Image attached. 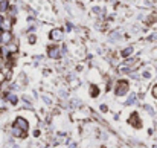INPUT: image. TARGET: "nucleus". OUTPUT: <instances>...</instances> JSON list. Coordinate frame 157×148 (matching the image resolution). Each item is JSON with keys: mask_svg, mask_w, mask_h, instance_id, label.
Wrapping results in <instances>:
<instances>
[{"mask_svg": "<svg viewBox=\"0 0 157 148\" xmlns=\"http://www.w3.org/2000/svg\"><path fill=\"white\" fill-rule=\"evenodd\" d=\"M12 41V34L11 31H2L0 32V46H5Z\"/></svg>", "mask_w": 157, "mask_h": 148, "instance_id": "obj_1", "label": "nucleus"}, {"mask_svg": "<svg viewBox=\"0 0 157 148\" xmlns=\"http://www.w3.org/2000/svg\"><path fill=\"white\" fill-rule=\"evenodd\" d=\"M127 92H128V83H127V81H121V83H117L116 95H117V96H122V95H125Z\"/></svg>", "mask_w": 157, "mask_h": 148, "instance_id": "obj_2", "label": "nucleus"}, {"mask_svg": "<svg viewBox=\"0 0 157 148\" xmlns=\"http://www.w3.org/2000/svg\"><path fill=\"white\" fill-rule=\"evenodd\" d=\"M48 55H49L52 60H56V58H59L61 52H59V49H58L56 46H51V48H49V50H48Z\"/></svg>", "mask_w": 157, "mask_h": 148, "instance_id": "obj_3", "label": "nucleus"}, {"mask_svg": "<svg viewBox=\"0 0 157 148\" xmlns=\"http://www.w3.org/2000/svg\"><path fill=\"white\" fill-rule=\"evenodd\" d=\"M49 37H51V40L58 41V40H61V38H63V31H61V29H52V31H51V34H49Z\"/></svg>", "mask_w": 157, "mask_h": 148, "instance_id": "obj_4", "label": "nucleus"}, {"mask_svg": "<svg viewBox=\"0 0 157 148\" xmlns=\"http://www.w3.org/2000/svg\"><path fill=\"white\" fill-rule=\"evenodd\" d=\"M15 125L20 128V130H23V131H26L28 130V122H26V119H23V118H17V121H15Z\"/></svg>", "mask_w": 157, "mask_h": 148, "instance_id": "obj_5", "label": "nucleus"}, {"mask_svg": "<svg viewBox=\"0 0 157 148\" xmlns=\"http://www.w3.org/2000/svg\"><path fill=\"white\" fill-rule=\"evenodd\" d=\"M0 31H11V21L6 20V18H3V23H2Z\"/></svg>", "mask_w": 157, "mask_h": 148, "instance_id": "obj_6", "label": "nucleus"}, {"mask_svg": "<svg viewBox=\"0 0 157 148\" xmlns=\"http://www.w3.org/2000/svg\"><path fill=\"white\" fill-rule=\"evenodd\" d=\"M12 134H14V136H17V138H20V136H23V130H20V128L15 125V127L12 128Z\"/></svg>", "mask_w": 157, "mask_h": 148, "instance_id": "obj_7", "label": "nucleus"}, {"mask_svg": "<svg viewBox=\"0 0 157 148\" xmlns=\"http://www.w3.org/2000/svg\"><path fill=\"white\" fill-rule=\"evenodd\" d=\"M6 99H9L11 104H17V96L14 93H6Z\"/></svg>", "mask_w": 157, "mask_h": 148, "instance_id": "obj_8", "label": "nucleus"}, {"mask_svg": "<svg viewBox=\"0 0 157 148\" xmlns=\"http://www.w3.org/2000/svg\"><path fill=\"white\" fill-rule=\"evenodd\" d=\"M131 53H133V48H131V46H130V48H125V49L121 52L122 56H128V55H131Z\"/></svg>", "mask_w": 157, "mask_h": 148, "instance_id": "obj_9", "label": "nucleus"}, {"mask_svg": "<svg viewBox=\"0 0 157 148\" xmlns=\"http://www.w3.org/2000/svg\"><path fill=\"white\" fill-rule=\"evenodd\" d=\"M130 121L133 122V125H134V127H139V122H137V113H133V115H131V118H130Z\"/></svg>", "mask_w": 157, "mask_h": 148, "instance_id": "obj_10", "label": "nucleus"}, {"mask_svg": "<svg viewBox=\"0 0 157 148\" xmlns=\"http://www.w3.org/2000/svg\"><path fill=\"white\" fill-rule=\"evenodd\" d=\"M8 0H3V2H0V12H3V11H6L8 9Z\"/></svg>", "mask_w": 157, "mask_h": 148, "instance_id": "obj_11", "label": "nucleus"}, {"mask_svg": "<svg viewBox=\"0 0 157 148\" xmlns=\"http://www.w3.org/2000/svg\"><path fill=\"white\" fill-rule=\"evenodd\" d=\"M90 95H92V96H98V95H99V90H98L96 86H92V89H90Z\"/></svg>", "mask_w": 157, "mask_h": 148, "instance_id": "obj_12", "label": "nucleus"}, {"mask_svg": "<svg viewBox=\"0 0 157 148\" xmlns=\"http://www.w3.org/2000/svg\"><path fill=\"white\" fill-rule=\"evenodd\" d=\"M110 38H111V40H119V38H121V34H119V32H111V34H110Z\"/></svg>", "mask_w": 157, "mask_h": 148, "instance_id": "obj_13", "label": "nucleus"}, {"mask_svg": "<svg viewBox=\"0 0 157 148\" xmlns=\"http://www.w3.org/2000/svg\"><path fill=\"white\" fill-rule=\"evenodd\" d=\"M136 102V95H130V98L127 101V104H134Z\"/></svg>", "mask_w": 157, "mask_h": 148, "instance_id": "obj_14", "label": "nucleus"}, {"mask_svg": "<svg viewBox=\"0 0 157 148\" xmlns=\"http://www.w3.org/2000/svg\"><path fill=\"white\" fill-rule=\"evenodd\" d=\"M153 96H154V98H157V86H154V87H153Z\"/></svg>", "mask_w": 157, "mask_h": 148, "instance_id": "obj_15", "label": "nucleus"}, {"mask_svg": "<svg viewBox=\"0 0 157 148\" xmlns=\"http://www.w3.org/2000/svg\"><path fill=\"white\" fill-rule=\"evenodd\" d=\"M5 78H6V76H5V75L0 72V83H3V81H5Z\"/></svg>", "mask_w": 157, "mask_h": 148, "instance_id": "obj_16", "label": "nucleus"}, {"mask_svg": "<svg viewBox=\"0 0 157 148\" xmlns=\"http://www.w3.org/2000/svg\"><path fill=\"white\" fill-rule=\"evenodd\" d=\"M145 108H147V110H148V111H150V113H154V111H153V108H151V107H150V105H145Z\"/></svg>", "mask_w": 157, "mask_h": 148, "instance_id": "obj_17", "label": "nucleus"}, {"mask_svg": "<svg viewBox=\"0 0 157 148\" xmlns=\"http://www.w3.org/2000/svg\"><path fill=\"white\" fill-rule=\"evenodd\" d=\"M29 41H31V43H35V37H34V35H32V37H29Z\"/></svg>", "mask_w": 157, "mask_h": 148, "instance_id": "obj_18", "label": "nucleus"}, {"mask_svg": "<svg viewBox=\"0 0 157 148\" xmlns=\"http://www.w3.org/2000/svg\"><path fill=\"white\" fill-rule=\"evenodd\" d=\"M101 110H102V111H107V105H101Z\"/></svg>", "mask_w": 157, "mask_h": 148, "instance_id": "obj_19", "label": "nucleus"}, {"mask_svg": "<svg viewBox=\"0 0 157 148\" xmlns=\"http://www.w3.org/2000/svg\"><path fill=\"white\" fill-rule=\"evenodd\" d=\"M3 18H5V17H3V15H0V28H2V23H3Z\"/></svg>", "mask_w": 157, "mask_h": 148, "instance_id": "obj_20", "label": "nucleus"}, {"mask_svg": "<svg viewBox=\"0 0 157 148\" xmlns=\"http://www.w3.org/2000/svg\"><path fill=\"white\" fill-rule=\"evenodd\" d=\"M151 38H153V40H157V32L156 34H153V37H151Z\"/></svg>", "mask_w": 157, "mask_h": 148, "instance_id": "obj_21", "label": "nucleus"}, {"mask_svg": "<svg viewBox=\"0 0 157 148\" xmlns=\"http://www.w3.org/2000/svg\"><path fill=\"white\" fill-rule=\"evenodd\" d=\"M0 2H3V0H0Z\"/></svg>", "mask_w": 157, "mask_h": 148, "instance_id": "obj_22", "label": "nucleus"}]
</instances>
